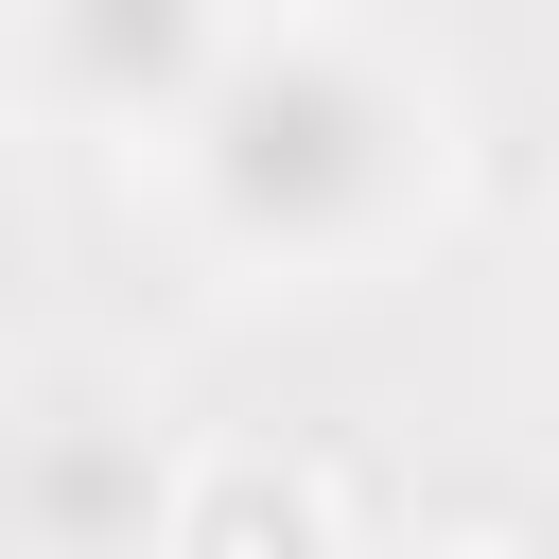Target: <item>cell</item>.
<instances>
[{"label": "cell", "mask_w": 559, "mask_h": 559, "mask_svg": "<svg viewBox=\"0 0 559 559\" xmlns=\"http://www.w3.org/2000/svg\"><path fill=\"white\" fill-rule=\"evenodd\" d=\"M157 157L227 262L314 280V262H367L402 210H437V70L349 17H280V35L210 52V87Z\"/></svg>", "instance_id": "obj_1"}, {"label": "cell", "mask_w": 559, "mask_h": 559, "mask_svg": "<svg viewBox=\"0 0 559 559\" xmlns=\"http://www.w3.org/2000/svg\"><path fill=\"white\" fill-rule=\"evenodd\" d=\"M175 524H192V472L157 454V419L105 402V384H35V419H17V559H175Z\"/></svg>", "instance_id": "obj_2"}, {"label": "cell", "mask_w": 559, "mask_h": 559, "mask_svg": "<svg viewBox=\"0 0 559 559\" xmlns=\"http://www.w3.org/2000/svg\"><path fill=\"white\" fill-rule=\"evenodd\" d=\"M175 559H332V507H314V472H280V454H210Z\"/></svg>", "instance_id": "obj_3"}, {"label": "cell", "mask_w": 559, "mask_h": 559, "mask_svg": "<svg viewBox=\"0 0 559 559\" xmlns=\"http://www.w3.org/2000/svg\"><path fill=\"white\" fill-rule=\"evenodd\" d=\"M437 559H507V542H437Z\"/></svg>", "instance_id": "obj_4"}]
</instances>
